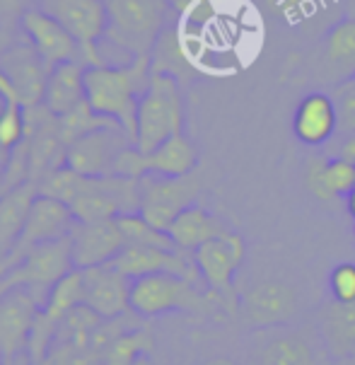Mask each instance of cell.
<instances>
[{
	"instance_id": "cell-1",
	"label": "cell",
	"mask_w": 355,
	"mask_h": 365,
	"mask_svg": "<svg viewBox=\"0 0 355 365\" xmlns=\"http://www.w3.org/2000/svg\"><path fill=\"white\" fill-rule=\"evenodd\" d=\"M153 76V58H130L126 66H90L85 95L92 111L116 121L135 143V116L143 92Z\"/></svg>"
},
{
	"instance_id": "cell-2",
	"label": "cell",
	"mask_w": 355,
	"mask_h": 365,
	"mask_svg": "<svg viewBox=\"0 0 355 365\" xmlns=\"http://www.w3.org/2000/svg\"><path fill=\"white\" fill-rule=\"evenodd\" d=\"M222 307V300L198 283L174 274H155L133 278L130 283V310L140 319L184 312L194 317H210ZM225 310V307H222Z\"/></svg>"
},
{
	"instance_id": "cell-3",
	"label": "cell",
	"mask_w": 355,
	"mask_h": 365,
	"mask_svg": "<svg viewBox=\"0 0 355 365\" xmlns=\"http://www.w3.org/2000/svg\"><path fill=\"white\" fill-rule=\"evenodd\" d=\"M247 365H334V358L317 324H283L254 329Z\"/></svg>"
},
{
	"instance_id": "cell-4",
	"label": "cell",
	"mask_w": 355,
	"mask_h": 365,
	"mask_svg": "<svg viewBox=\"0 0 355 365\" xmlns=\"http://www.w3.org/2000/svg\"><path fill=\"white\" fill-rule=\"evenodd\" d=\"M184 95L172 73L153 71L135 116V148L150 153L177 133H184Z\"/></svg>"
},
{
	"instance_id": "cell-5",
	"label": "cell",
	"mask_w": 355,
	"mask_h": 365,
	"mask_svg": "<svg viewBox=\"0 0 355 365\" xmlns=\"http://www.w3.org/2000/svg\"><path fill=\"white\" fill-rule=\"evenodd\" d=\"M107 39L130 58H153L165 34L167 0H104Z\"/></svg>"
},
{
	"instance_id": "cell-6",
	"label": "cell",
	"mask_w": 355,
	"mask_h": 365,
	"mask_svg": "<svg viewBox=\"0 0 355 365\" xmlns=\"http://www.w3.org/2000/svg\"><path fill=\"white\" fill-rule=\"evenodd\" d=\"M73 269L76 266H73L71 237L39 245L0 276V295L8 293V290L22 288L27 293H32L43 307L51 288Z\"/></svg>"
},
{
	"instance_id": "cell-7",
	"label": "cell",
	"mask_w": 355,
	"mask_h": 365,
	"mask_svg": "<svg viewBox=\"0 0 355 365\" xmlns=\"http://www.w3.org/2000/svg\"><path fill=\"white\" fill-rule=\"evenodd\" d=\"M73 215L80 222L109 220L140 210V179L130 177H83L78 196L71 201Z\"/></svg>"
},
{
	"instance_id": "cell-8",
	"label": "cell",
	"mask_w": 355,
	"mask_h": 365,
	"mask_svg": "<svg viewBox=\"0 0 355 365\" xmlns=\"http://www.w3.org/2000/svg\"><path fill=\"white\" fill-rule=\"evenodd\" d=\"M247 257L245 240L237 232H225L220 237L208 240L194 252L196 266L201 271L205 290L215 293L222 300L225 312L237 310V290H235V274L240 271L242 262Z\"/></svg>"
},
{
	"instance_id": "cell-9",
	"label": "cell",
	"mask_w": 355,
	"mask_h": 365,
	"mask_svg": "<svg viewBox=\"0 0 355 365\" xmlns=\"http://www.w3.org/2000/svg\"><path fill=\"white\" fill-rule=\"evenodd\" d=\"M203 189L198 172L186 177H160L145 175L140 179V210L138 213L160 230H170L182 210L194 206Z\"/></svg>"
},
{
	"instance_id": "cell-10",
	"label": "cell",
	"mask_w": 355,
	"mask_h": 365,
	"mask_svg": "<svg viewBox=\"0 0 355 365\" xmlns=\"http://www.w3.org/2000/svg\"><path fill=\"white\" fill-rule=\"evenodd\" d=\"M36 8L48 12L53 20H58L76 36L87 63H104L97 51V41L107 36V5H104V0H39Z\"/></svg>"
},
{
	"instance_id": "cell-11",
	"label": "cell",
	"mask_w": 355,
	"mask_h": 365,
	"mask_svg": "<svg viewBox=\"0 0 355 365\" xmlns=\"http://www.w3.org/2000/svg\"><path fill=\"white\" fill-rule=\"evenodd\" d=\"M130 145H135L133 138L111 121L73 140L68 145L66 165L85 177H107L114 175L118 155Z\"/></svg>"
},
{
	"instance_id": "cell-12",
	"label": "cell",
	"mask_w": 355,
	"mask_h": 365,
	"mask_svg": "<svg viewBox=\"0 0 355 365\" xmlns=\"http://www.w3.org/2000/svg\"><path fill=\"white\" fill-rule=\"evenodd\" d=\"M76 225V215L73 210L66 206V203L51 199V196H36L34 203H32V210L27 215V222L22 227V235L17 240L15 250L12 255L0 264V276L15 266L20 259L32 252L34 247L39 245H46V242H53V240H61V237H68Z\"/></svg>"
},
{
	"instance_id": "cell-13",
	"label": "cell",
	"mask_w": 355,
	"mask_h": 365,
	"mask_svg": "<svg viewBox=\"0 0 355 365\" xmlns=\"http://www.w3.org/2000/svg\"><path fill=\"white\" fill-rule=\"evenodd\" d=\"M41 312L39 300L22 288L0 295V361L15 365L27 358L29 365V334Z\"/></svg>"
},
{
	"instance_id": "cell-14",
	"label": "cell",
	"mask_w": 355,
	"mask_h": 365,
	"mask_svg": "<svg viewBox=\"0 0 355 365\" xmlns=\"http://www.w3.org/2000/svg\"><path fill=\"white\" fill-rule=\"evenodd\" d=\"M300 310L295 288L283 281H261L242 295L240 312L252 329L292 324Z\"/></svg>"
},
{
	"instance_id": "cell-15",
	"label": "cell",
	"mask_w": 355,
	"mask_h": 365,
	"mask_svg": "<svg viewBox=\"0 0 355 365\" xmlns=\"http://www.w3.org/2000/svg\"><path fill=\"white\" fill-rule=\"evenodd\" d=\"M314 80L341 88L355 80V17L336 22L314 51Z\"/></svg>"
},
{
	"instance_id": "cell-16",
	"label": "cell",
	"mask_w": 355,
	"mask_h": 365,
	"mask_svg": "<svg viewBox=\"0 0 355 365\" xmlns=\"http://www.w3.org/2000/svg\"><path fill=\"white\" fill-rule=\"evenodd\" d=\"M116 271H121L123 276L133 278L143 276H155V274H174L182 276L186 281L201 283V271L196 266L194 252H184V250H155V247H135L126 245L123 252L111 262Z\"/></svg>"
},
{
	"instance_id": "cell-17",
	"label": "cell",
	"mask_w": 355,
	"mask_h": 365,
	"mask_svg": "<svg viewBox=\"0 0 355 365\" xmlns=\"http://www.w3.org/2000/svg\"><path fill=\"white\" fill-rule=\"evenodd\" d=\"M71 252L76 269H92V266H107L121 255L126 247L121 227L116 218L80 222L76 220L71 230Z\"/></svg>"
},
{
	"instance_id": "cell-18",
	"label": "cell",
	"mask_w": 355,
	"mask_h": 365,
	"mask_svg": "<svg viewBox=\"0 0 355 365\" xmlns=\"http://www.w3.org/2000/svg\"><path fill=\"white\" fill-rule=\"evenodd\" d=\"M0 71L8 76L24 107H39L43 102V90H46L51 66L34 51V46L27 39L17 41V44L12 41L0 53Z\"/></svg>"
},
{
	"instance_id": "cell-19",
	"label": "cell",
	"mask_w": 355,
	"mask_h": 365,
	"mask_svg": "<svg viewBox=\"0 0 355 365\" xmlns=\"http://www.w3.org/2000/svg\"><path fill=\"white\" fill-rule=\"evenodd\" d=\"M20 29L24 39L34 46V51L51 68L58 63H68V61H78V56L85 61L83 48L76 41V36L41 8H29L24 12Z\"/></svg>"
},
{
	"instance_id": "cell-20",
	"label": "cell",
	"mask_w": 355,
	"mask_h": 365,
	"mask_svg": "<svg viewBox=\"0 0 355 365\" xmlns=\"http://www.w3.org/2000/svg\"><path fill=\"white\" fill-rule=\"evenodd\" d=\"M85 298L83 302L92 307L104 319L121 317L130 312V278L116 271L114 266H92L83 269Z\"/></svg>"
},
{
	"instance_id": "cell-21",
	"label": "cell",
	"mask_w": 355,
	"mask_h": 365,
	"mask_svg": "<svg viewBox=\"0 0 355 365\" xmlns=\"http://www.w3.org/2000/svg\"><path fill=\"white\" fill-rule=\"evenodd\" d=\"M292 133L300 143L317 148L339 133V109L331 95L309 92L304 95L292 114Z\"/></svg>"
},
{
	"instance_id": "cell-22",
	"label": "cell",
	"mask_w": 355,
	"mask_h": 365,
	"mask_svg": "<svg viewBox=\"0 0 355 365\" xmlns=\"http://www.w3.org/2000/svg\"><path fill=\"white\" fill-rule=\"evenodd\" d=\"M90 63L87 61H68L51 68L43 90V107L53 116H63L68 111L87 102L85 95V73Z\"/></svg>"
},
{
	"instance_id": "cell-23",
	"label": "cell",
	"mask_w": 355,
	"mask_h": 365,
	"mask_svg": "<svg viewBox=\"0 0 355 365\" xmlns=\"http://www.w3.org/2000/svg\"><path fill=\"white\" fill-rule=\"evenodd\" d=\"M314 324L331 358L355 356V302L326 300L317 310Z\"/></svg>"
},
{
	"instance_id": "cell-24",
	"label": "cell",
	"mask_w": 355,
	"mask_h": 365,
	"mask_svg": "<svg viewBox=\"0 0 355 365\" xmlns=\"http://www.w3.org/2000/svg\"><path fill=\"white\" fill-rule=\"evenodd\" d=\"M143 177L160 175V177H186L196 172L198 167V150L194 140L184 133H177L160 143L155 150L143 153L140 158ZM140 177V179H143Z\"/></svg>"
},
{
	"instance_id": "cell-25",
	"label": "cell",
	"mask_w": 355,
	"mask_h": 365,
	"mask_svg": "<svg viewBox=\"0 0 355 365\" xmlns=\"http://www.w3.org/2000/svg\"><path fill=\"white\" fill-rule=\"evenodd\" d=\"M36 196L39 187L34 182H24L0 196V264L15 250Z\"/></svg>"
},
{
	"instance_id": "cell-26",
	"label": "cell",
	"mask_w": 355,
	"mask_h": 365,
	"mask_svg": "<svg viewBox=\"0 0 355 365\" xmlns=\"http://www.w3.org/2000/svg\"><path fill=\"white\" fill-rule=\"evenodd\" d=\"M170 237L174 240V245L184 252H196L198 247L205 245L208 240L220 237V235L230 232V227L222 222L217 215L208 213L203 206H189L186 210L174 218V222L170 225Z\"/></svg>"
},
{
	"instance_id": "cell-27",
	"label": "cell",
	"mask_w": 355,
	"mask_h": 365,
	"mask_svg": "<svg viewBox=\"0 0 355 365\" xmlns=\"http://www.w3.org/2000/svg\"><path fill=\"white\" fill-rule=\"evenodd\" d=\"M155 351V334L148 327H133L123 331L107 346L102 354V365H133L140 358L150 356Z\"/></svg>"
},
{
	"instance_id": "cell-28",
	"label": "cell",
	"mask_w": 355,
	"mask_h": 365,
	"mask_svg": "<svg viewBox=\"0 0 355 365\" xmlns=\"http://www.w3.org/2000/svg\"><path fill=\"white\" fill-rule=\"evenodd\" d=\"M85 298V281H83V269H73L61 278L58 283L51 288L46 302H43L41 310L48 314L51 319L61 322L73 307L83 305Z\"/></svg>"
},
{
	"instance_id": "cell-29",
	"label": "cell",
	"mask_w": 355,
	"mask_h": 365,
	"mask_svg": "<svg viewBox=\"0 0 355 365\" xmlns=\"http://www.w3.org/2000/svg\"><path fill=\"white\" fill-rule=\"evenodd\" d=\"M118 227H121L123 237H126V245H135V247H155V250H179L174 245V240L170 237L167 230H160L153 222H148L140 213H126L118 215Z\"/></svg>"
},
{
	"instance_id": "cell-30",
	"label": "cell",
	"mask_w": 355,
	"mask_h": 365,
	"mask_svg": "<svg viewBox=\"0 0 355 365\" xmlns=\"http://www.w3.org/2000/svg\"><path fill=\"white\" fill-rule=\"evenodd\" d=\"M104 322L102 314H97L92 307H87L85 302L78 307H73L63 319L58 322L56 329V344H90L92 331Z\"/></svg>"
},
{
	"instance_id": "cell-31",
	"label": "cell",
	"mask_w": 355,
	"mask_h": 365,
	"mask_svg": "<svg viewBox=\"0 0 355 365\" xmlns=\"http://www.w3.org/2000/svg\"><path fill=\"white\" fill-rule=\"evenodd\" d=\"M104 123H111V119H104V116L95 114L87 102H83L73 111H68V114L58 116V128H61V135H63L66 145H71L73 140L80 138V135L95 131V128L104 126Z\"/></svg>"
},
{
	"instance_id": "cell-32",
	"label": "cell",
	"mask_w": 355,
	"mask_h": 365,
	"mask_svg": "<svg viewBox=\"0 0 355 365\" xmlns=\"http://www.w3.org/2000/svg\"><path fill=\"white\" fill-rule=\"evenodd\" d=\"M324 177H326L329 189L336 196H348L355 191V165L341 158H326L324 165Z\"/></svg>"
},
{
	"instance_id": "cell-33",
	"label": "cell",
	"mask_w": 355,
	"mask_h": 365,
	"mask_svg": "<svg viewBox=\"0 0 355 365\" xmlns=\"http://www.w3.org/2000/svg\"><path fill=\"white\" fill-rule=\"evenodd\" d=\"M329 293L336 302H355V264L344 262L329 274Z\"/></svg>"
},
{
	"instance_id": "cell-34",
	"label": "cell",
	"mask_w": 355,
	"mask_h": 365,
	"mask_svg": "<svg viewBox=\"0 0 355 365\" xmlns=\"http://www.w3.org/2000/svg\"><path fill=\"white\" fill-rule=\"evenodd\" d=\"M334 102L336 109H339V131L341 133L355 131V80L336 88Z\"/></svg>"
},
{
	"instance_id": "cell-35",
	"label": "cell",
	"mask_w": 355,
	"mask_h": 365,
	"mask_svg": "<svg viewBox=\"0 0 355 365\" xmlns=\"http://www.w3.org/2000/svg\"><path fill=\"white\" fill-rule=\"evenodd\" d=\"M324 165H326V158H312V160H309L307 170H304V184H307L309 194H312L314 199L329 203V201L339 199V196L329 189L326 177H324Z\"/></svg>"
},
{
	"instance_id": "cell-36",
	"label": "cell",
	"mask_w": 355,
	"mask_h": 365,
	"mask_svg": "<svg viewBox=\"0 0 355 365\" xmlns=\"http://www.w3.org/2000/svg\"><path fill=\"white\" fill-rule=\"evenodd\" d=\"M29 8H32V0H0V32L12 34V29L20 27Z\"/></svg>"
},
{
	"instance_id": "cell-37",
	"label": "cell",
	"mask_w": 355,
	"mask_h": 365,
	"mask_svg": "<svg viewBox=\"0 0 355 365\" xmlns=\"http://www.w3.org/2000/svg\"><path fill=\"white\" fill-rule=\"evenodd\" d=\"M334 158H341V160H348V163L355 165V131L351 133H344L339 143V150H336Z\"/></svg>"
},
{
	"instance_id": "cell-38",
	"label": "cell",
	"mask_w": 355,
	"mask_h": 365,
	"mask_svg": "<svg viewBox=\"0 0 355 365\" xmlns=\"http://www.w3.org/2000/svg\"><path fill=\"white\" fill-rule=\"evenodd\" d=\"M203 365H242L232 361V358H225V356H217V358H210V361H205Z\"/></svg>"
},
{
	"instance_id": "cell-39",
	"label": "cell",
	"mask_w": 355,
	"mask_h": 365,
	"mask_svg": "<svg viewBox=\"0 0 355 365\" xmlns=\"http://www.w3.org/2000/svg\"><path fill=\"white\" fill-rule=\"evenodd\" d=\"M8 160H10V150H8V148L0 145V177H3L5 167H8Z\"/></svg>"
},
{
	"instance_id": "cell-40",
	"label": "cell",
	"mask_w": 355,
	"mask_h": 365,
	"mask_svg": "<svg viewBox=\"0 0 355 365\" xmlns=\"http://www.w3.org/2000/svg\"><path fill=\"white\" fill-rule=\"evenodd\" d=\"M346 208H348V213L355 218V191H351V194L346 196Z\"/></svg>"
},
{
	"instance_id": "cell-41",
	"label": "cell",
	"mask_w": 355,
	"mask_h": 365,
	"mask_svg": "<svg viewBox=\"0 0 355 365\" xmlns=\"http://www.w3.org/2000/svg\"><path fill=\"white\" fill-rule=\"evenodd\" d=\"M12 44V39H10V34H5V32H0V53L5 51Z\"/></svg>"
},
{
	"instance_id": "cell-42",
	"label": "cell",
	"mask_w": 355,
	"mask_h": 365,
	"mask_svg": "<svg viewBox=\"0 0 355 365\" xmlns=\"http://www.w3.org/2000/svg\"><path fill=\"white\" fill-rule=\"evenodd\" d=\"M334 365H355V356H351V358H334Z\"/></svg>"
},
{
	"instance_id": "cell-43",
	"label": "cell",
	"mask_w": 355,
	"mask_h": 365,
	"mask_svg": "<svg viewBox=\"0 0 355 365\" xmlns=\"http://www.w3.org/2000/svg\"><path fill=\"white\" fill-rule=\"evenodd\" d=\"M133 365H153V361H150V356H145V358H140V361H135Z\"/></svg>"
},
{
	"instance_id": "cell-44",
	"label": "cell",
	"mask_w": 355,
	"mask_h": 365,
	"mask_svg": "<svg viewBox=\"0 0 355 365\" xmlns=\"http://www.w3.org/2000/svg\"><path fill=\"white\" fill-rule=\"evenodd\" d=\"M5 194V187H3V177H0V196Z\"/></svg>"
},
{
	"instance_id": "cell-45",
	"label": "cell",
	"mask_w": 355,
	"mask_h": 365,
	"mask_svg": "<svg viewBox=\"0 0 355 365\" xmlns=\"http://www.w3.org/2000/svg\"><path fill=\"white\" fill-rule=\"evenodd\" d=\"M0 365H8V363H3V361H0Z\"/></svg>"
},
{
	"instance_id": "cell-46",
	"label": "cell",
	"mask_w": 355,
	"mask_h": 365,
	"mask_svg": "<svg viewBox=\"0 0 355 365\" xmlns=\"http://www.w3.org/2000/svg\"><path fill=\"white\" fill-rule=\"evenodd\" d=\"M353 235H355V230H353Z\"/></svg>"
}]
</instances>
